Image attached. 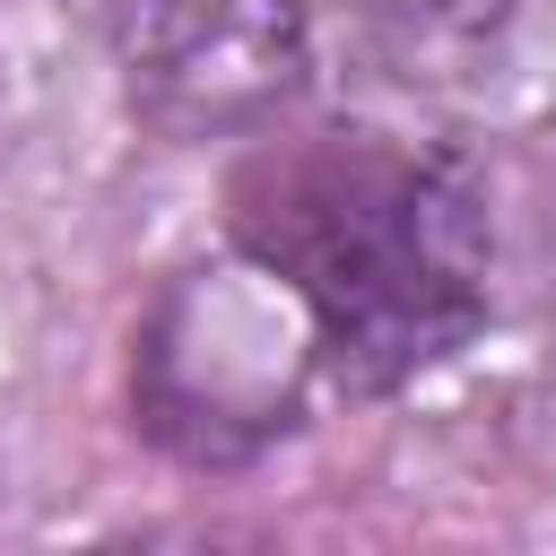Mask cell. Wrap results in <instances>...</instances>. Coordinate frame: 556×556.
<instances>
[{
	"mask_svg": "<svg viewBox=\"0 0 556 556\" xmlns=\"http://www.w3.org/2000/svg\"><path fill=\"white\" fill-rule=\"evenodd\" d=\"M321 313V356L356 391H391L486 313L478 200L452 165L330 148L278 174V226L252 235Z\"/></svg>",
	"mask_w": 556,
	"mask_h": 556,
	"instance_id": "obj_1",
	"label": "cell"
},
{
	"mask_svg": "<svg viewBox=\"0 0 556 556\" xmlns=\"http://www.w3.org/2000/svg\"><path fill=\"white\" fill-rule=\"evenodd\" d=\"M321 313L269 252H226L182 278L139 321L130 348V408L148 443H165L191 469H235L269 452L321 374Z\"/></svg>",
	"mask_w": 556,
	"mask_h": 556,
	"instance_id": "obj_2",
	"label": "cell"
},
{
	"mask_svg": "<svg viewBox=\"0 0 556 556\" xmlns=\"http://www.w3.org/2000/svg\"><path fill=\"white\" fill-rule=\"evenodd\" d=\"M130 104L165 139H226L269 122L313 70L304 0H139L122 35Z\"/></svg>",
	"mask_w": 556,
	"mask_h": 556,
	"instance_id": "obj_3",
	"label": "cell"
}]
</instances>
